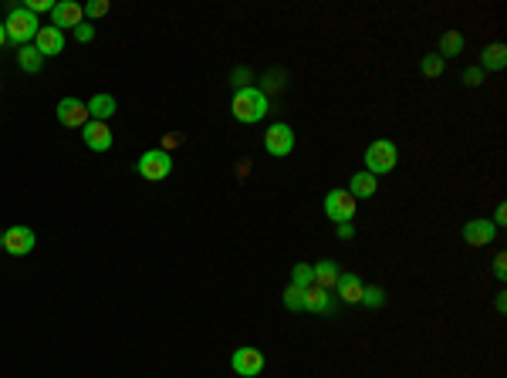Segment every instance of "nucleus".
Masks as SVG:
<instances>
[{
	"label": "nucleus",
	"instance_id": "nucleus-10",
	"mask_svg": "<svg viewBox=\"0 0 507 378\" xmlns=\"http://www.w3.org/2000/svg\"><path fill=\"white\" fill-rule=\"evenodd\" d=\"M81 139L88 149L95 152H108L112 149V129H108V122H88L85 129H81Z\"/></svg>",
	"mask_w": 507,
	"mask_h": 378
},
{
	"label": "nucleus",
	"instance_id": "nucleus-1",
	"mask_svg": "<svg viewBox=\"0 0 507 378\" xmlns=\"http://www.w3.org/2000/svg\"><path fill=\"white\" fill-rule=\"evenodd\" d=\"M230 108H234V118L237 122H260V118L267 115V108H271V105H267V95L264 92H257V88H247V85H244V88H237V95H234V105H230Z\"/></svg>",
	"mask_w": 507,
	"mask_h": 378
},
{
	"label": "nucleus",
	"instance_id": "nucleus-33",
	"mask_svg": "<svg viewBox=\"0 0 507 378\" xmlns=\"http://www.w3.org/2000/svg\"><path fill=\"white\" fill-rule=\"evenodd\" d=\"M7 44V31H4V24H0V48Z\"/></svg>",
	"mask_w": 507,
	"mask_h": 378
},
{
	"label": "nucleus",
	"instance_id": "nucleus-21",
	"mask_svg": "<svg viewBox=\"0 0 507 378\" xmlns=\"http://www.w3.org/2000/svg\"><path fill=\"white\" fill-rule=\"evenodd\" d=\"M460 51H464V34L460 31H446L440 38V58H454Z\"/></svg>",
	"mask_w": 507,
	"mask_h": 378
},
{
	"label": "nucleus",
	"instance_id": "nucleus-16",
	"mask_svg": "<svg viewBox=\"0 0 507 378\" xmlns=\"http://www.w3.org/2000/svg\"><path fill=\"white\" fill-rule=\"evenodd\" d=\"M376 189H379L376 176H369V172H355V176H352V186H349L352 199H369Z\"/></svg>",
	"mask_w": 507,
	"mask_h": 378
},
{
	"label": "nucleus",
	"instance_id": "nucleus-11",
	"mask_svg": "<svg viewBox=\"0 0 507 378\" xmlns=\"http://www.w3.org/2000/svg\"><path fill=\"white\" fill-rule=\"evenodd\" d=\"M34 48L41 51V58H54V54L65 51V34L58 31V27H41L38 38H34Z\"/></svg>",
	"mask_w": 507,
	"mask_h": 378
},
{
	"label": "nucleus",
	"instance_id": "nucleus-30",
	"mask_svg": "<svg viewBox=\"0 0 507 378\" xmlns=\"http://www.w3.org/2000/svg\"><path fill=\"white\" fill-rule=\"evenodd\" d=\"M338 236H342V240H352V236H355V226H352V223H338Z\"/></svg>",
	"mask_w": 507,
	"mask_h": 378
},
{
	"label": "nucleus",
	"instance_id": "nucleus-24",
	"mask_svg": "<svg viewBox=\"0 0 507 378\" xmlns=\"http://www.w3.org/2000/svg\"><path fill=\"white\" fill-rule=\"evenodd\" d=\"M419 68H423V75H426V78H440L443 75V58L440 54H426Z\"/></svg>",
	"mask_w": 507,
	"mask_h": 378
},
{
	"label": "nucleus",
	"instance_id": "nucleus-3",
	"mask_svg": "<svg viewBox=\"0 0 507 378\" xmlns=\"http://www.w3.org/2000/svg\"><path fill=\"white\" fill-rule=\"evenodd\" d=\"M396 169V145L389 139H379L365 149V172L369 176H386Z\"/></svg>",
	"mask_w": 507,
	"mask_h": 378
},
{
	"label": "nucleus",
	"instance_id": "nucleus-18",
	"mask_svg": "<svg viewBox=\"0 0 507 378\" xmlns=\"http://www.w3.org/2000/svg\"><path fill=\"white\" fill-rule=\"evenodd\" d=\"M332 308V300H328V290L325 287H318L312 284L308 290H304V311H314V314H322Z\"/></svg>",
	"mask_w": 507,
	"mask_h": 378
},
{
	"label": "nucleus",
	"instance_id": "nucleus-17",
	"mask_svg": "<svg viewBox=\"0 0 507 378\" xmlns=\"http://www.w3.org/2000/svg\"><path fill=\"white\" fill-rule=\"evenodd\" d=\"M312 271H314V284H318V287H325V290H332V287L338 284V277H342V274H338V263H335V261H322V263H314Z\"/></svg>",
	"mask_w": 507,
	"mask_h": 378
},
{
	"label": "nucleus",
	"instance_id": "nucleus-5",
	"mask_svg": "<svg viewBox=\"0 0 507 378\" xmlns=\"http://www.w3.org/2000/svg\"><path fill=\"white\" fill-rule=\"evenodd\" d=\"M325 216L335 223H352L355 216V199H352L349 189H332L325 196Z\"/></svg>",
	"mask_w": 507,
	"mask_h": 378
},
{
	"label": "nucleus",
	"instance_id": "nucleus-15",
	"mask_svg": "<svg viewBox=\"0 0 507 378\" xmlns=\"http://www.w3.org/2000/svg\"><path fill=\"white\" fill-rule=\"evenodd\" d=\"M85 105H88L91 122H108V118L116 115V98H112V95H95V98Z\"/></svg>",
	"mask_w": 507,
	"mask_h": 378
},
{
	"label": "nucleus",
	"instance_id": "nucleus-32",
	"mask_svg": "<svg viewBox=\"0 0 507 378\" xmlns=\"http://www.w3.org/2000/svg\"><path fill=\"white\" fill-rule=\"evenodd\" d=\"M507 220V206H497V216H494V223H504Z\"/></svg>",
	"mask_w": 507,
	"mask_h": 378
},
{
	"label": "nucleus",
	"instance_id": "nucleus-6",
	"mask_svg": "<svg viewBox=\"0 0 507 378\" xmlns=\"http://www.w3.org/2000/svg\"><path fill=\"white\" fill-rule=\"evenodd\" d=\"M264 149H267L271 156H291V149H295V132H291V125L274 122L271 129L264 132Z\"/></svg>",
	"mask_w": 507,
	"mask_h": 378
},
{
	"label": "nucleus",
	"instance_id": "nucleus-22",
	"mask_svg": "<svg viewBox=\"0 0 507 378\" xmlns=\"http://www.w3.org/2000/svg\"><path fill=\"white\" fill-rule=\"evenodd\" d=\"M314 284V271L308 263H295V271H291V287H301V290H308Z\"/></svg>",
	"mask_w": 507,
	"mask_h": 378
},
{
	"label": "nucleus",
	"instance_id": "nucleus-19",
	"mask_svg": "<svg viewBox=\"0 0 507 378\" xmlns=\"http://www.w3.org/2000/svg\"><path fill=\"white\" fill-rule=\"evenodd\" d=\"M481 65L487 68V71H504V65H507V48H504V44H491V48H483Z\"/></svg>",
	"mask_w": 507,
	"mask_h": 378
},
{
	"label": "nucleus",
	"instance_id": "nucleus-28",
	"mask_svg": "<svg viewBox=\"0 0 507 378\" xmlns=\"http://www.w3.org/2000/svg\"><path fill=\"white\" fill-rule=\"evenodd\" d=\"M27 11L38 17L41 11H54V4H51V0H27Z\"/></svg>",
	"mask_w": 507,
	"mask_h": 378
},
{
	"label": "nucleus",
	"instance_id": "nucleus-2",
	"mask_svg": "<svg viewBox=\"0 0 507 378\" xmlns=\"http://www.w3.org/2000/svg\"><path fill=\"white\" fill-rule=\"evenodd\" d=\"M4 31H7V41H14V44H31V41L38 38V17L27 11V7H14L11 14H7V21H4Z\"/></svg>",
	"mask_w": 507,
	"mask_h": 378
},
{
	"label": "nucleus",
	"instance_id": "nucleus-4",
	"mask_svg": "<svg viewBox=\"0 0 507 378\" xmlns=\"http://www.w3.org/2000/svg\"><path fill=\"white\" fill-rule=\"evenodd\" d=\"M135 169H139V176L149 179V183H163L169 172H173V159H169V152H163V149H149V152L139 156Z\"/></svg>",
	"mask_w": 507,
	"mask_h": 378
},
{
	"label": "nucleus",
	"instance_id": "nucleus-29",
	"mask_svg": "<svg viewBox=\"0 0 507 378\" xmlns=\"http://www.w3.org/2000/svg\"><path fill=\"white\" fill-rule=\"evenodd\" d=\"M481 78H483L481 68H470L467 75H464V81H467V85H481Z\"/></svg>",
	"mask_w": 507,
	"mask_h": 378
},
{
	"label": "nucleus",
	"instance_id": "nucleus-8",
	"mask_svg": "<svg viewBox=\"0 0 507 378\" xmlns=\"http://www.w3.org/2000/svg\"><path fill=\"white\" fill-rule=\"evenodd\" d=\"M230 365H234L237 375L244 378H254L264 372V355L257 352V348H237L234 358H230Z\"/></svg>",
	"mask_w": 507,
	"mask_h": 378
},
{
	"label": "nucleus",
	"instance_id": "nucleus-12",
	"mask_svg": "<svg viewBox=\"0 0 507 378\" xmlns=\"http://www.w3.org/2000/svg\"><path fill=\"white\" fill-rule=\"evenodd\" d=\"M51 17H54V27L61 31V27H75L81 24V17H85V7L81 4H75V0H61V4H54V11H51Z\"/></svg>",
	"mask_w": 507,
	"mask_h": 378
},
{
	"label": "nucleus",
	"instance_id": "nucleus-14",
	"mask_svg": "<svg viewBox=\"0 0 507 378\" xmlns=\"http://www.w3.org/2000/svg\"><path fill=\"white\" fill-rule=\"evenodd\" d=\"M335 287H338V298L345 300V304H359V300H362L365 284H362V277L359 274H342Z\"/></svg>",
	"mask_w": 507,
	"mask_h": 378
},
{
	"label": "nucleus",
	"instance_id": "nucleus-7",
	"mask_svg": "<svg viewBox=\"0 0 507 378\" xmlns=\"http://www.w3.org/2000/svg\"><path fill=\"white\" fill-rule=\"evenodd\" d=\"M58 122L65 125V129H85L91 118H88V105L85 102H78V98H61L58 102Z\"/></svg>",
	"mask_w": 507,
	"mask_h": 378
},
{
	"label": "nucleus",
	"instance_id": "nucleus-26",
	"mask_svg": "<svg viewBox=\"0 0 507 378\" xmlns=\"http://www.w3.org/2000/svg\"><path fill=\"white\" fill-rule=\"evenodd\" d=\"M102 14H108V0H91V4H85V17H102Z\"/></svg>",
	"mask_w": 507,
	"mask_h": 378
},
{
	"label": "nucleus",
	"instance_id": "nucleus-20",
	"mask_svg": "<svg viewBox=\"0 0 507 378\" xmlns=\"http://www.w3.org/2000/svg\"><path fill=\"white\" fill-rule=\"evenodd\" d=\"M17 65L24 68L27 75H38L41 65H44V58H41V51L34 48V44H24V48L17 51Z\"/></svg>",
	"mask_w": 507,
	"mask_h": 378
},
{
	"label": "nucleus",
	"instance_id": "nucleus-31",
	"mask_svg": "<svg viewBox=\"0 0 507 378\" xmlns=\"http://www.w3.org/2000/svg\"><path fill=\"white\" fill-rule=\"evenodd\" d=\"M504 267H507V261H504V253H501V257H497V261H494V274L501 277V280H504V277H507V271H504Z\"/></svg>",
	"mask_w": 507,
	"mask_h": 378
},
{
	"label": "nucleus",
	"instance_id": "nucleus-27",
	"mask_svg": "<svg viewBox=\"0 0 507 378\" xmlns=\"http://www.w3.org/2000/svg\"><path fill=\"white\" fill-rule=\"evenodd\" d=\"M75 41H78V44H88V41H95V27L81 21V24L75 27Z\"/></svg>",
	"mask_w": 507,
	"mask_h": 378
},
{
	"label": "nucleus",
	"instance_id": "nucleus-13",
	"mask_svg": "<svg viewBox=\"0 0 507 378\" xmlns=\"http://www.w3.org/2000/svg\"><path fill=\"white\" fill-rule=\"evenodd\" d=\"M494 233H497V226L491 220H470L464 226V240H467L470 247H487L494 240Z\"/></svg>",
	"mask_w": 507,
	"mask_h": 378
},
{
	"label": "nucleus",
	"instance_id": "nucleus-25",
	"mask_svg": "<svg viewBox=\"0 0 507 378\" xmlns=\"http://www.w3.org/2000/svg\"><path fill=\"white\" fill-rule=\"evenodd\" d=\"M382 300H386L382 287H365V290H362V300H359V304H365V308H382Z\"/></svg>",
	"mask_w": 507,
	"mask_h": 378
},
{
	"label": "nucleus",
	"instance_id": "nucleus-9",
	"mask_svg": "<svg viewBox=\"0 0 507 378\" xmlns=\"http://www.w3.org/2000/svg\"><path fill=\"white\" fill-rule=\"evenodd\" d=\"M4 250L11 253V257H24L34 250V230H27V226H11L7 233H4Z\"/></svg>",
	"mask_w": 507,
	"mask_h": 378
},
{
	"label": "nucleus",
	"instance_id": "nucleus-23",
	"mask_svg": "<svg viewBox=\"0 0 507 378\" xmlns=\"http://www.w3.org/2000/svg\"><path fill=\"white\" fill-rule=\"evenodd\" d=\"M285 308L287 311H304V290L301 287H287L285 290Z\"/></svg>",
	"mask_w": 507,
	"mask_h": 378
},
{
	"label": "nucleus",
	"instance_id": "nucleus-34",
	"mask_svg": "<svg viewBox=\"0 0 507 378\" xmlns=\"http://www.w3.org/2000/svg\"><path fill=\"white\" fill-rule=\"evenodd\" d=\"M0 247H4V236H0Z\"/></svg>",
	"mask_w": 507,
	"mask_h": 378
}]
</instances>
